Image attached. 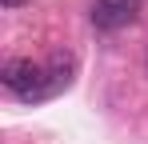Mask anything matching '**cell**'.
Segmentation results:
<instances>
[{
  "label": "cell",
  "mask_w": 148,
  "mask_h": 144,
  "mask_svg": "<svg viewBox=\"0 0 148 144\" xmlns=\"http://www.w3.org/2000/svg\"><path fill=\"white\" fill-rule=\"evenodd\" d=\"M20 4H28V0H0V8H20Z\"/></svg>",
  "instance_id": "4"
},
{
  "label": "cell",
  "mask_w": 148,
  "mask_h": 144,
  "mask_svg": "<svg viewBox=\"0 0 148 144\" xmlns=\"http://www.w3.org/2000/svg\"><path fill=\"white\" fill-rule=\"evenodd\" d=\"M144 68H148V56H144Z\"/></svg>",
  "instance_id": "5"
},
{
  "label": "cell",
  "mask_w": 148,
  "mask_h": 144,
  "mask_svg": "<svg viewBox=\"0 0 148 144\" xmlns=\"http://www.w3.org/2000/svg\"><path fill=\"white\" fill-rule=\"evenodd\" d=\"M88 16L100 32H120L140 16V0H96Z\"/></svg>",
  "instance_id": "2"
},
{
  "label": "cell",
  "mask_w": 148,
  "mask_h": 144,
  "mask_svg": "<svg viewBox=\"0 0 148 144\" xmlns=\"http://www.w3.org/2000/svg\"><path fill=\"white\" fill-rule=\"evenodd\" d=\"M0 84L16 96V100H28V104L48 100V72H44V64H36V60H28V56L8 60V64L0 68Z\"/></svg>",
  "instance_id": "1"
},
{
  "label": "cell",
  "mask_w": 148,
  "mask_h": 144,
  "mask_svg": "<svg viewBox=\"0 0 148 144\" xmlns=\"http://www.w3.org/2000/svg\"><path fill=\"white\" fill-rule=\"evenodd\" d=\"M44 72H48V96H56V92H64V88L72 84L76 60L68 56V52H52V60L44 64Z\"/></svg>",
  "instance_id": "3"
}]
</instances>
